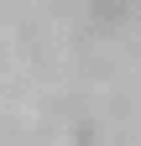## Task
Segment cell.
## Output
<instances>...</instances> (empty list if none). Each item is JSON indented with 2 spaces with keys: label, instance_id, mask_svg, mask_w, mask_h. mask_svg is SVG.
I'll use <instances>...</instances> for the list:
<instances>
[{
  "label": "cell",
  "instance_id": "1",
  "mask_svg": "<svg viewBox=\"0 0 141 146\" xmlns=\"http://www.w3.org/2000/svg\"><path fill=\"white\" fill-rule=\"evenodd\" d=\"M0 146H141V0H0Z\"/></svg>",
  "mask_w": 141,
  "mask_h": 146
}]
</instances>
